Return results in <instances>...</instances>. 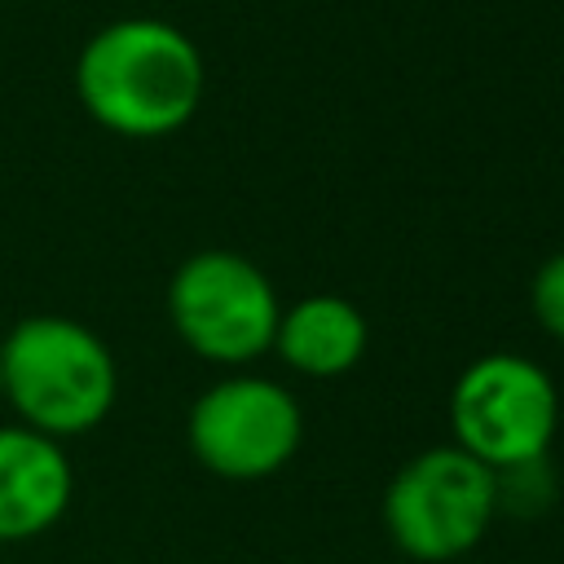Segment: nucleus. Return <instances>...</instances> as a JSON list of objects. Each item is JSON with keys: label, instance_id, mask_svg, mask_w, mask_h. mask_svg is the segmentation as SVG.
<instances>
[{"label": "nucleus", "instance_id": "nucleus-2", "mask_svg": "<svg viewBox=\"0 0 564 564\" xmlns=\"http://www.w3.org/2000/svg\"><path fill=\"white\" fill-rule=\"evenodd\" d=\"M110 348L70 317H26L0 344V392L44 436H79L115 405Z\"/></svg>", "mask_w": 564, "mask_h": 564}, {"label": "nucleus", "instance_id": "nucleus-6", "mask_svg": "<svg viewBox=\"0 0 564 564\" xmlns=\"http://www.w3.org/2000/svg\"><path fill=\"white\" fill-rule=\"evenodd\" d=\"M300 436V401L260 375H229L189 410V449L225 480H260L282 471L295 458Z\"/></svg>", "mask_w": 564, "mask_h": 564}, {"label": "nucleus", "instance_id": "nucleus-1", "mask_svg": "<svg viewBox=\"0 0 564 564\" xmlns=\"http://www.w3.org/2000/svg\"><path fill=\"white\" fill-rule=\"evenodd\" d=\"M207 93L198 44L167 18L128 13L97 26L75 57V97L115 137L181 132Z\"/></svg>", "mask_w": 564, "mask_h": 564}, {"label": "nucleus", "instance_id": "nucleus-10", "mask_svg": "<svg viewBox=\"0 0 564 564\" xmlns=\"http://www.w3.org/2000/svg\"><path fill=\"white\" fill-rule=\"evenodd\" d=\"M529 304H533L538 326L551 339L564 344V251H555V256L542 260V269L529 282Z\"/></svg>", "mask_w": 564, "mask_h": 564}, {"label": "nucleus", "instance_id": "nucleus-5", "mask_svg": "<svg viewBox=\"0 0 564 564\" xmlns=\"http://www.w3.org/2000/svg\"><path fill=\"white\" fill-rule=\"evenodd\" d=\"M176 335L216 366H247L273 348L282 317L273 282L238 251H194L167 282Z\"/></svg>", "mask_w": 564, "mask_h": 564}, {"label": "nucleus", "instance_id": "nucleus-3", "mask_svg": "<svg viewBox=\"0 0 564 564\" xmlns=\"http://www.w3.org/2000/svg\"><path fill=\"white\" fill-rule=\"evenodd\" d=\"M494 471L458 445L414 454L383 494L388 538L419 564L467 555L494 524Z\"/></svg>", "mask_w": 564, "mask_h": 564}, {"label": "nucleus", "instance_id": "nucleus-9", "mask_svg": "<svg viewBox=\"0 0 564 564\" xmlns=\"http://www.w3.org/2000/svg\"><path fill=\"white\" fill-rule=\"evenodd\" d=\"M494 498L498 511H516V516H533L555 498V476L546 458H529V463H511L494 471Z\"/></svg>", "mask_w": 564, "mask_h": 564}, {"label": "nucleus", "instance_id": "nucleus-8", "mask_svg": "<svg viewBox=\"0 0 564 564\" xmlns=\"http://www.w3.org/2000/svg\"><path fill=\"white\" fill-rule=\"evenodd\" d=\"M370 330L352 300L344 295H304L291 308H282L273 330V352L308 379H335L348 375L366 357Z\"/></svg>", "mask_w": 564, "mask_h": 564}, {"label": "nucleus", "instance_id": "nucleus-7", "mask_svg": "<svg viewBox=\"0 0 564 564\" xmlns=\"http://www.w3.org/2000/svg\"><path fill=\"white\" fill-rule=\"evenodd\" d=\"M70 502V463L35 427H0V542H22L62 520Z\"/></svg>", "mask_w": 564, "mask_h": 564}, {"label": "nucleus", "instance_id": "nucleus-4", "mask_svg": "<svg viewBox=\"0 0 564 564\" xmlns=\"http://www.w3.org/2000/svg\"><path fill=\"white\" fill-rule=\"evenodd\" d=\"M454 445L489 471L546 458L560 427V392L551 375L520 352L476 357L449 392Z\"/></svg>", "mask_w": 564, "mask_h": 564}]
</instances>
